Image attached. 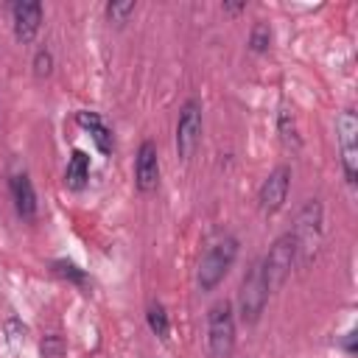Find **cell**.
<instances>
[{
  "instance_id": "1",
  "label": "cell",
  "mask_w": 358,
  "mask_h": 358,
  "mask_svg": "<svg viewBox=\"0 0 358 358\" xmlns=\"http://www.w3.org/2000/svg\"><path fill=\"white\" fill-rule=\"evenodd\" d=\"M235 257H238V241H235L232 235L215 238V241L207 246V252L201 255V260H199V268H196V282H199V288H201V291H213V288L227 277V271L232 268Z\"/></svg>"
},
{
  "instance_id": "2",
  "label": "cell",
  "mask_w": 358,
  "mask_h": 358,
  "mask_svg": "<svg viewBox=\"0 0 358 358\" xmlns=\"http://www.w3.org/2000/svg\"><path fill=\"white\" fill-rule=\"evenodd\" d=\"M235 350V316L227 299L215 302L207 313V358H232Z\"/></svg>"
},
{
  "instance_id": "3",
  "label": "cell",
  "mask_w": 358,
  "mask_h": 358,
  "mask_svg": "<svg viewBox=\"0 0 358 358\" xmlns=\"http://www.w3.org/2000/svg\"><path fill=\"white\" fill-rule=\"evenodd\" d=\"M268 285H266V277H263V266L260 260H255L249 266V271L243 274V282H241V291H238V313H241V322L243 324H255L268 302Z\"/></svg>"
},
{
  "instance_id": "4",
  "label": "cell",
  "mask_w": 358,
  "mask_h": 358,
  "mask_svg": "<svg viewBox=\"0 0 358 358\" xmlns=\"http://www.w3.org/2000/svg\"><path fill=\"white\" fill-rule=\"evenodd\" d=\"M294 263H296V241H294V235H291V232H285V235H280V238L271 243L268 255L260 260L268 291L282 288V282L288 280V274H291Z\"/></svg>"
},
{
  "instance_id": "5",
  "label": "cell",
  "mask_w": 358,
  "mask_h": 358,
  "mask_svg": "<svg viewBox=\"0 0 358 358\" xmlns=\"http://www.w3.org/2000/svg\"><path fill=\"white\" fill-rule=\"evenodd\" d=\"M294 241H296V257L302 255V263L310 260V255H316V246L322 241V204L316 199H310L299 215H296V227H294Z\"/></svg>"
},
{
  "instance_id": "6",
  "label": "cell",
  "mask_w": 358,
  "mask_h": 358,
  "mask_svg": "<svg viewBox=\"0 0 358 358\" xmlns=\"http://www.w3.org/2000/svg\"><path fill=\"white\" fill-rule=\"evenodd\" d=\"M336 140H338V151H341V168L350 185H355L358 176V117L352 109H344L336 120Z\"/></svg>"
},
{
  "instance_id": "7",
  "label": "cell",
  "mask_w": 358,
  "mask_h": 358,
  "mask_svg": "<svg viewBox=\"0 0 358 358\" xmlns=\"http://www.w3.org/2000/svg\"><path fill=\"white\" fill-rule=\"evenodd\" d=\"M201 140V103L196 98L185 101L176 120V151L182 159H190Z\"/></svg>"
},
{
  "instance_id": "8",
  "label": "cell",
  "mask_w": 358,
  "mask_h": 358,
  "mask_svg": "<svg viewBox=\"0 0 358 358\" xmlns=\"http://www.w3.org/2000/svg\"><path fill=\"white\" fill-rule=\"evenodd\" d=\"M288 187H291V168L288 165H277L260 185L257 190V207L271 215L277 213L282 204H285V196H288Z\"/></svg>"
},
{
  "instance_id": "9",
  "label": "cell",
  "mask_w": 358,
  "mask_h": 358,
  "mask_svg": "<svg viewBox=\"0 0 358 358\" xmlns=\"http://www.w3.org/2000/svg\"><path fill=\"white\" fill-rule=\"evenodd\" d=\"M134 185L140 193H151L159 185V159H157V148L151 140L140 143V151L134 159Z\"/></svg>"
},
{
  "instance_id": "10",
  "label": "cell",
  "mask_w": 358,
  "mask_h": 358,
  "mask_svg": "<svg viewBox=\"0 0 358 358\" xmlns=\"http://www.w3.org/2000/svg\"><path fill=\"white\" fill-rule=\"evenodd\" d=\"M11 20H14V36L20 42H31L42 25V3H14Z\"/></svg>"
},
{
  "instance_id": "11",
  "label": "cell",
  "mask_w": 358,
  "mask_h": 358,
  "mask_svg": "<svg viewBox=\"0 0 358 358\" xmlns=\"http://www.w3.org/2000/svg\"><path fill=\"white\" fill-rule=\"evenodd\" d=\"M8 187H11V199H14V207H17L20 218L34 221L36 218V193H34V185H31L28 173H14Z\"/></svg>"
},
{
  "instance_id": "12",
  "label": "cell",
  "mask_w": 358,
  "mask_h": 358,
  "mask_svg": "<svg viewBox=\"0 0 358 358\" xmlns=\"http://www.w3.org/2000/svg\"><path fill=\"white\" fill-rule=\"evenodd\" d=\"M76 120H78V126H81V129H87V131L92 134V140H95L98 151L112 154V131L103 126V120H101L95 112H78V115H76Z\"/></svg>"
},
{
  "instance_id": "13",
  "label": "cell",
  "mask_w": 358,
  "mask_h": 358,
  "mask_svg": "<svg viewBox=\"0 0 358 358\" xmlns=\"http://www.w3.org/2000/svg\"><path fill=\"white\" fill-rule=\"evenodd\" d=\"M87 179H90V157L76 148V151L70 154L67 168H64V185H67L70 190H81V187L87 185Z\"/></svg>"
},
{
  "instance_id": "14",
  "label": "cell",
  "mask_w": 358,
  "mask_h": 358,
  "mask_svg": "<svg viewBox=\"0 0 358 358\" xmlns=\"http://www.w3.org/2000/svg\"><path fill=\"white\" fill-rule=\"evenodd\" d=\"M145 316H148V327L154 330V336H159V338H168V333H171V322H168V313H165V308H162L159 302H151Z\"/></svg>"
},
{
  "instance_id": "15",
  "label": "cell",
  "mask_w": 358,
  "mask_h": 358,
  "mask_svg": "<svg viewBox=\"0 0 358 358\" xmlns=\"http://www.w3.org/2000/svg\"><path fill=\"white\" fill-rule=\"evenodd\" d=\"M134 8H137V3L134 0H123V3H109L106 6V17L115 22V25H123L131 14H134Z\"/></svg>"
},
{
  "instance_id": "16",
  "label": "cell",
  "mask_w": 358,
  "mask_h": 358,
  "mask_svg": "<svg viewBox=\"0 0 358 358\" xmlns=\"http://www.w3.org/2000/svg\"><path fill=\"white\" fill-rule=\"evenodd\" d=\"M268 42H271V28H268L266 22H257V25L252 28V34H249V48H252L255 53H263V50L268 48Z\"/></svg>"
},
{
  "instance_id": "17",
  "label": "cell",
  "mask_w": 358,
  "mask_h": 358,
  "mask_svg": "<svg viewBox=\"0 0 358 358\" xmlns=\"http://www.w3.org/2000/svg\"><path fill=\"white\" fill-rule=\"evenodd\" d=\"M42 358H62L64 355V341H62V336H56V333H50V336H45L42 338Z\"/></svg>"
},
{
  "instance_id": "18",
  "label": "cell",
  "mask_w": 358,
  "mask_h": 358,
  "mask_svg": "<svg viewBox=\"0 0 358 358\" xmlns=\"http://www.w3.org/2000/svg\"><path fill=\"white\" fill-rule=\"evenodd\" d=\"M50 70H53V56H50V50H36V56H34V76L36 78H45V76H50Z\"/></svg>"
},
{
  "instance_id": "19",
  "label": "cell",
  "mask_w": 358,
  "mask_h": 358,
  "mask_svg": "<svg viewBox=\"0 0 358 358\" xmlns=\"http://www.w3.org/2000/svg\"><path fill=\"white\" fill-rule=\"evenodd\" d=\"M56 266V271L62 274V277H70V280H76V282H84V274L73 266V263H53Z\"/></svg>"
},
{
  "instance_id": "20",
  "label": "cell",
  "mask_w": 358,
  "mask_h": 358,
  "mask_svg": "<svg viewBox=\"0 0 358 358\" xmlns=\"http://www.w3.org/2000/svg\"><path fill=\"white\" fill-rule=\"evenodd\" d=\"M280 131H282L285 140H294L296 143V131H294V123L288 126V115H280Z\"/></svg>"
}]
</instances>
